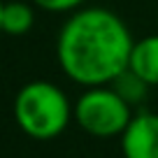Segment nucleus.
<instances>
[{
  "mask_svg": "<svg viewBox=\"0 0 158 158\" xmlns=\"http://www.w3.org/2000/svg\"><path fill=\"white\" fill-rule=\"evenodd\" d=\"M128 68L135 74H139L151 89L158 86V33L135 40Z\"/></svg>",
  "mask_w": 158,
  "mask_h": 158,
  "instance_id": "obj_5",
  "label": "nucleus"
},
{
  "mask_svg": "<svg viewBox=\"0 0 158 158\" xmlns=\"http://www.w3.org/2000/svg\"><path fill=\"white\" fill-rule=\"evenodd\" d=\"M33 26H35L33 2H21V0L5 2V7H2V33L5 35L21 37V35H28Z\"/></svg>",
  "mask_w": 158,
  "mask_h": 158,
  "instance_id": "obj_6",
  "label": "nucleus"
},
{
  "mask_svg": "<svg viewBox=\"0 0 158 158\" xmlns=\"http://www.w3.org/2000/svg\"><path fill=\"white\" fill-rule=\"evenodd\" d=\"M37 10L51 12V14H70V12L84 7L89 0H30Z\"/></svg>",
  "mask_w": 158,
  "mask_h": 158,
  "instance_id": "obj_8",
  "label": "nucleus"
},
{
  "mask_svg": "<svg viewBox=\"0 0 158 158\" xmlns=\"http://www.w3.org/2000/svg\"><path fill=\"white\" fill-rule=\"evenodd\" d=\"M74 105L70 102L68 93L54 81L35 79L19 89L14 98V121L28 137L47 142L65 133Z\"/></svg>",
  "mask_w": 158,
  "mask_h": 158,
  "instance_id": "obj_2",
  "label": "nucleus"
},
{
  "mask_svg": "<svg viewBox=\"0 0 158 158\" xmlns=\"http://www.w3.org/2000/svg\"><path fill=\"white\" fill-rule=\"evenodd\" d=\"M74 121L86 135L100 139L121 137L133 118V107L126 102L112 84L89 86L74 100Z\"/></svg>",
  "mask_w": 158,
  "mask_h": 158,
  "instance_id": "obj_3",
  "label": "nucleus"
},
{
  "mask_svg": "<svg viewBox=\"0 0 158 158\" xmlns=\"http://www.w3.org/2000/svg\"><path fill=\"white\" fill-rule=\"evenodd\" d=\"M135 37L116 12L79 7L70 12L56 37V60L63 74L84 86L112 84L130 63Z\"/></svg>",
  "mask_w": 158,
  "mask_h": 158,
  "instance_id": "obj_1",
  "label": "nucleus"
},
{
  "mask_svg": "<svg viewBox=\"0 0 158 158\" xmlns=\"http://www.w3.org/2000/svg\"><path fill=\"white\" fill-rule=\"evenodd\" d=\"M118 139H121L123 158H158V114H133L128 128Z\"/></svg>",
  "mask_w": 158,
  "mask_h": 158,
  "instance_id": "obj_4",
  "label": "nucleus"
},
{
  "mask_svg": "<svg viewBox=\"0 0 158 158\" xmlns=\"http://www.w3.org/2000/svg\"><path fill=\"white\" fill-rule=\"evenodd\" d=\"M112 89L116 91V93L121 95L130 107H139V105L147 100L149 89H151V86H149L139 74H135L130 68H126L123 72L112 81Z\"/></svg>",
  "mask_w": 158,
  "mask_h": 158,
  "instance_id": "obj_7",
  "label": "nucleus"
},
{
  "mask_svg": "<svg viewBox=\"0 0 158 158\" xmlns=\"http://www.w3.org/2000/svg\"><path fill=\"white\" fill-rule=\"evenodd\" d=\"M2 7H5V2L0 0V33H2Z\"/></svg>",
  "mask_w": 158,
  "mask_h": 158,
  "instance_id": "obj_9",
  "label": "nucleus"
}]
</instances>
